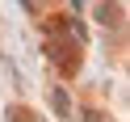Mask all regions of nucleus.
Instances as JSON below:
<instances>
[{
	"label": "nucleus",
	"instance_id": "nucleus-1",
	"mask_svg": "<svg viewBox=\"0 0 130 122\" xmlns=\"http://www.w3.org/2000/svg\"><path fill=\"white\" fill-rule=\"evenodd\" d=\"M51 105H55V114H67V110H71V101H67L63 88H55V93H51Z\"/></svg>",
	"mask_w": 130,
	"mask_h": 122
},
{
	"label": "nucleus",
	"instance_id": "nucleus-2",
	"mask_svg": "<svg viewBox=\"0 0 130 122\" xmlns=\"http://www.w3.org/2000/svg\"><path fill=\"white\" fill-rule=\"evenodd\" d=\"M9 122H34V118H29L25 110H17V105H13V110H9Z\"/></svg>",
	"mask_w": 130,
	"mask_h": 122
}]
</instances>
